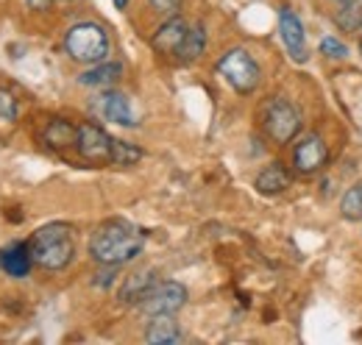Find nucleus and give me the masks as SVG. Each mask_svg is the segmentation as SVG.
Segmentation results:
<instances>
[{
  "mask_svg": "<svg viewBox=\"0 0 362 345\" xmlns=\"http://www.w3.org/2000/svg\"><path fill=\"white\" fill-rule=\"evenodd\" d=\"M337 3H349V0H337Z\"/></svg>",
  "mask_w": 362,
  "mask_h": 345,
  "instance_id": "bb28decb",
  "label": "nucleus"
},
{
  "mask_svg": "<svg viewBox=\"0 0 362 345\" xmlns=\"http://www.w3.org/2000/svg\"><path fill=\"white\" fill-rule=\"evenodd\" d=\"M156 284V273L153 270H139V273H132L123 287H120V301L123 303H139L148 293L151 287Z\"/></svg>",
  "mask_w": 362,
  "mask_h": 345,
  "instance_id": "4468645a",
  "label": "nucleus"
},
{
  "mask_svg": "<svg viewBox=\"0 0 362 345\" xmlns=\"http://www.w3.org/2000/svg\"><path fill=\"white\" fill-rule=\"evenodd\" d=\"M25 3H28L34 11H45V8L50 6V3H53V0H25Z\"/></svg>",
  "mask_w": 362,
  "mask_h": 345,
  "instance_id": "393cba45",
  "label": "nucleus"
},
{
  "mask_svg": "<svg viewBox=\"0 0 362 345\" xmlns=\"http://www.w3.org/2000/svg\"><path fill=\"white\" fill-rule=\"evenodd\" d=\"M360 50H362V40H360Z\"/></svg>",
  "mask_w": 362,
  "mask_h": 345,
  "instance_id": "cd10ccee",
  "label": "nucleus"
},
{
  "mask_svg": "<svg viewBox=\"0 0 362 345\" xmlns=\"http://www.w3.org/2000/svg\"><path fill=\"white\" fill-rule=\"evenodd\" d=\"M120 76H123V67L117 62H98L92 70L78 76V81L84 86H109L115 84Z\"/></svg>",
  "mask_w": 362,
  "mask_h": 345,
  "instance_id": "f3484780",
  "label": "nucleus"
},
{
  "mask_svg": "<svg viewBox=\"0 0 362 345\" xmlns=\"http://www.w3.org/2000/svg\"><path fill=\"white\" fill-rule=\"evenodd\" d=\"M326 145H323V139L317 136V134H307L298 145H296V151H293V162H296V170L304 172V175H313L317 172L323 165H326Z\"/></svg>",
  "mask_w": 362,
  "mask_h": 345,
  "instance_id": "9d476101",
  "label": "nucleus"
},
{
  "mask_svg": "<svg viewBox=\"0 0 362 345\" xmlns=\"http://www.w3.org/2000/svg\"><path fill=\"white\" fill-rule=\"evenodd\" d=\"M76 151L92 165L112 162V136L100 126H95V123H81L78 126V139H76Z\"/></svg>",
  "mask_w": 362,
  "mask_h": 345,
  "instance_id": "0eeeda50",
  "label": "nucleus"
},
{
  "mask_svg": "<svg viewBox=\"0 0 362 345\" xmlns=\"http://www.w3.org/2000/svg\"><path fill=\"white\" fill-rule=\"evenodd\" d=\"M145 340L151 345H168V343H179L181 332L179 323L173 320V315H153L148 329H145Z\"/></svg>",
  "mask_w": 362,
  "mask_h": 345,
  "instance_id": "ddd939ff",
  "label": "nucleus"
},
{
  "mask_svg": "<svg viewBox=\"0 0 362 345\" xmlns=\"http://www.w3.org/2000/svg\"><path fill=\"white\" fill-rule=\"evenodd\" d=\"M126 3H129V0H115V6H117V8H123Z\"/></svg>",
  "mask_w": 362,
  "mask_h": 345,
  "instance_id": "a878e982",
  "label": "nucleus"
},
{
  "mask_svg": "<svg viewBox=\"0 0 362 345\" xmlns=\"http://www.w3.org/2000/svg\"><path fill=\"white\" fill-rule=\"evenodd\" d=\"M95 109L103 120L115 123V126H134V109L132 100L123 92H103L100 98H95Z\"/></svg>",
  "mask_w": 362,
  "mask_h": 345,
  "instance_id": "1a4fd4ad",
  "label": "nucleus"
},
{
  "mask_svg": "<svg viewBox=\"0 0 362 345\" xmlns=\"http://www.w3.org/2000/svg\"><path fill=\"white\" fill-rule=\"evenodd\" d=\"M145 245V234L126 223V220H109L103 223L90 240V254L98 264H109V267H120L126 262L139 257Z\"/></svg>",
  "mask_w": 362,
  "mask_h": 345,
  "instance_id": "f257e3e1",
  "label": "nucleus"
},
{
  "mask_svg": "<svg viewBox=\"0 0 362 345\" xmlns=\"http://www.w3.org/2000/svg\"><path fill=\"white\" fill-rule=\"evenodd\" d=\"M262 126L268 131L273 142L279 145H287L298 131H301V115L296 112V106L284 98H271L265 103V112H262Z\"/></svg>",
  "mask_w": 362,
  "mask_h": 345,
  "instance_id": "39448f33",
  "label": "nucleus"
},
{
  "mask_svg": "<svg viewBox=\"0 0 362 345\" xmlns=\"http://www.w3.org/2000/svg\"><path fill=\"white\" fill-rule=\"evenodd\" d=\"M287 187H290V175H287V170H284L279 162L268 165L265 170L257 175V189H259L262 195H279V192H284Z\"/></svg>",
  "mask_w": 362,
  "mask_h": 345,
  "instance_id": "dca6fc26",
  "label": "nucleus"
},
{
  "mask_svg": "<svg viewBox=\"0 0 362 345\" xmlns=\"http://www.w3.org/2000/svg\"><path fill=\"white\" fill-rule=\"evenodd\" d=\"M320 53L329 56V59H346L349 56V47L340 42V40H334V37H323L320 40Z\"/></svg>",
  "mask_w": 362,
  "mask_h": 345,
  "instance_id": "5701e85b",
  "label": "nucleus"
},
{
  "mask_svg": "<svg viewBox=\"0 0 362 345\" xmlns=\"http://www.w3.org/2000/svg\"><path fill=\"white\" fill-rule=\"evenodd\" d=\"M218 73L226 78L231 89H237L240 95H248L254 92L259 84V64L248 56V50L243 47H231L228 53L221 56L218 62Z\"/></svg>",
  "mask_w": 362,
  "mask_h": 345,
  "instance_id": "20e7f679",
  "label": "nucleus"
},
{
  "mask_svg": "<svg viewBox=\"0 0 362 345\" xmlns=\"http://www.w3.org/2000/svg\"><path fill=\"white\" fill-rule=\"evenodd\" d=\"M0 264H3V270H6L8 276H14V279L28 276V273H31V264H34L31 248H28L25 242H11L8 248H3Z\"/></svg>",
  "mask_w": 362,
  "mask_h": 345,
  "instance_id": "f8f14e48",
  "label": "nucleus"
},
{
  "mask_svg": "<svg viewBox=\"0 0 362 345\" xmlns=\"http://www.w3.org/2000/svg\"><path fill=\"white\" fill-rule=\"evenodd\" d=\"M204 45H206L204 25H192V28H187V34H184V42H181L179 53H176V59H181V62H195V59L204 53Z\"/></svg>",
  "mask_w": 362,
  "mask_h": 345,
  "instance_id": "a211bd4d",
  "label": "nucleus"
},
{
  "mask_svg": "<svg viewBox=\"0 0 362 345\" xmlns=\"http://www.w3.org/2000/svg\"><path fill=\"white\" fill-rule=\"evenodd\" d=\"M187 28H189V25H187L181 17H170V20L153 34V50L162 53V56H176L181 42H184Z\"/></svg>",
  "mask_w": 362,
  "mask_h": 345,
  "instance_id": "9b49d317",
  "label": "nucleus"
},
{
  "mask_svg": "<svg viewBox=\"0 0 362 345\" xmlns=\"http://www.w3.org/2000/svg\"><path fill=\"white\" fill-rule=\"evenodd\" d=\"M159 14H165V17H176V11L181 8V0H148Z\"/></svg>",
  "mask_w": 362,
  "mask_h": 345,
  "instance_id": "b1692460",
  "label": "nucleus"
},
{
  "mask_svg": "<svg viewBox=\"0 0 362 345\" xmlns=\"http://www.w3.org/2000/svg\"><path fill=\"white\" fill-rule=\"evenodd\" d=\"M17 120V100L8 89H0V123H14Z\"/></svg>",
  "mask_w": 362,
  "mask_h": 345,
  "instance_id": "4be33fe9",
  "label": "nucleus"
},
{
  "mask_svg": "<svg viewBox=\"0 0 362 345\" xmlns=\"http://www.w3.org/2000/svg\"><path fill=\"white\" fill-rule=\"evenodd\" d=\"M184 303H187V287L179 281H162V284H153L151 293L136 306L148 317H153V315H176Z\"/></svg>",
  "mask_w": 362,
  "mask_h": 345,
  "instance_id": "423d86ee",
  "label": "nucleus"
},
{
  "mask_svg": "<svg viewBox=\"0 0 362 345\" xmlns=\"http://www.w3.org/2000/svg\"><path fill=\"white\" fill-rule=\"evenodd\" d=\"M42 139L45 145L56 148V151H64V148H76V139H78V126L67 123V120H50L42 131Z\"/></svg>",
  "mask_w": 362,
  "mask_h": 345,
  "instance_id": "2eb2a0df",
  "label": "nucleus"
},
{
  "mask_svg": "<svg viewBox=\"0 0 362 345\" xmlns=\"http://www.w3.org/2000/svg\"><path fill=\"white\" fill-rule=\"evenodd\" d=\"M279 34H281V42H284V47H287V53H290L293 62L304 64V62L310 59L304 25H301V20H298L290 8H281V11H279Z\"/></svg>",
  "mask_w": 362,
  "mask_h": 345,
  "instance_id": "6e6552de",
  "label": "nucleus"
},
{
  "mask_svg": "<svg viewBox=\"0 0 362 345\" xmlns=\"http://www.w3.org/2000/svg\"><path fill=\"white\" fill-rule=\"evenodd\" d=\"M340 212L346 220H362V181L351 184L340 198Z\"/></svg>",
  "mask_w": 362,
  "mask_h": 345,
  "instance_id": "6ab92c4d",
  "label": "nucleus"
},
{
  "mask_svg": "<svg viewBox=\"0 0 362 345\" xmlns=\"http://www.w3.org/2000/svg\"><path fill=\"white\" fill-rule=\"evenodd\" d=\"M337 25L343 28V31H357L362 28V8L360 6H346L343 11H337Z\"/></svg>",
  "mask_w": 362,
  "mask_h": 345,
  "instance_id": "412c9836",
  "label": "nucleus"
},
{
  "mask_svg": "<svg viewBox=\"0 0 362 345\" xmlns=\"http://www.w3.org/2000/svg\"><path fill=\"white\" fill-rule=\"evenodd\" d=\"M64 50L73 62L81 64H98L109 56V37L100 25L95 23H78L67 31L64 37Z\"/></svg>",
  "mask_w": 362,
  "mask_h": 345,
  "instance_id": "7ed1b4c3",
  "label": "nucleus"
},
{
  "mask_svg": "<svg viewBox=\"0 0 362 345\" xmlns=\"http://www.w3.org/2000/svg\"><path fill=\"white\" fill-rule=\"evenodd\" d=\"M28 248H31V259H34L37 267H42V270H62L76 257L73 228L67 223H50V226L40 228L31 237Z\"/></svg>",
  "mask_w": 362,
  "mask_h": 345,
  "instance_id": "f03ea898",
  "label": "nucleus"
},
{
  "mask_svg": "<svg viewBox=\"0 0 362 345\" xmlns=\"http://www.w3.org/2000/svg\"><path fill=\"white\" fill-rule=\"evenodd\" d=\"M142 159V151L132 145V142H123V139H112V165H120V168H132Z\"/></svg>",
  "mask_w": 362,
  "mask_h": 345,
  "instance_id": "aec40b11",
  "label": "nucleus"
}]
</instances>
